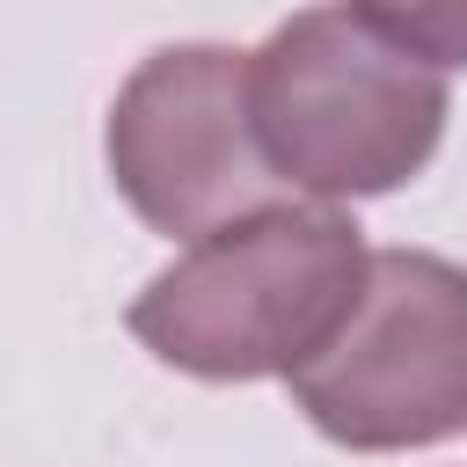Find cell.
<instances>
[{
    "label": "cell",
    "mask_w": 467,
    "mask_h": 467,
    "mask_svg": "<svg viewBox=\"0 0 467 467\" xmlns=\"http://www.w3.org/2000/svg\"><path fill=\"white\" fill-rule=\"evenodd\" d=\"M365 255L336 204H263L153 270L124 328L190 379H292L358 306Z\"/></svg>",
    "instance_id": "1"
},
{
    "label": "cell",
    "mask_w": 467,
    "mask_h": 467,
    "mask_svg": "<svg viewBox=\"0 0 467 467\" xmlns=\"http://www.w3.org/2000/svg\"><path fill=\"white\" fill-rule=\"evenodd\" d=\"M292 401L350 452H416L467 431V270L431 248H372L358 306L292 372Z\"/></svg>",
    "instance_id": "3"
},
{
    "label": "cell",
    "mask_w": 467,
    "mask_h": 467,
    "mask_svg": "<svg viewBox=\"0 0 467 467\" xmlns=\"http://www.w3.org/2000/svg\"><path fill=\"white\" fill-rule=\"evenodd\" d=\"M109 182L168 241H204L263 204L277 175L248 124V51L168 44L109 102Z\"/></svg>",
    "instance_id": "4"
},
{
    "label": "cell",
    "mask_w": 467,
    "mask_h": 467,
    "mask_svg": "<svg viewBox=\"0 0 467 467\" xmlns=\"http://www.w3.org/2000/svg\"><path fill=\"white\" fill-rule=\"evenodd\" d=\"M387 44H401L423 66H467V0H350Z\"/></svg>",
    "instance_id": "5"
},
{
    "label": "cell",
    "mask_w": 467,
    "mask_h": 467,
    "mask_svg": "<svg viewBox=\"0 0 467 467\" xmlns=\"http://www.w3.org/2000/svg\"><path fill=\"white\" fill-rule=\"evenodd\" d=\"M445 73L387 44L350 0L299 7L248 51V124L277 182L343 204L416 182L445 139Z\"/></svg>",
    "instance_id": "2"
}]
</instances>
